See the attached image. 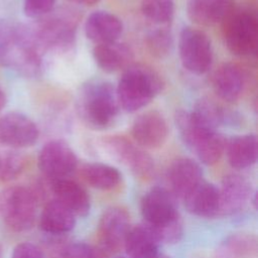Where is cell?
I'll return each mask as SVG.
<instances>
[{
    "instance_id": "obj_27",
    "label": "cell",
    "mask_w": 258,
    "mask_h": 258,
    "mask_svg": "<svg viewBox=\"0 0 258 258\" xmlns=\"http://www.w3.org/2000/svg\"><path fill=\"white\" fill-rule=\"evenodd\" d=\"M257 252V239L253 234L236 233L228 236L216 248L213 258H250Z\"/></svg>"
},
{
    "instance_id": "obj_30",
    "label": "cell",
    "mask_w": 258,
    "mask_h": 258,
    "mask_svg": "<svg viewBox=\"0 0 258 258\" xmlns=\"http://www.w3.org/2000/svg\"><path fill=\"white\" fill-rule=\"evenodd\" d=\"M141 11L144 17L156 26H167L174 13L173 0H142Z\"/></svg>"
},
{
    "instance_id": "obj_13",
    "label": "cell",
    "mask_w": 258,
    "mask_h": 258,
    "mask_svg": "<svg viewBox=\"0 0 258 258\" xmlns=\"http://www.w3.org/2000/svg\"><path fill=\"white\" fill-rule=\"evenodd\" d=\"M140 209L145 224L152 227L164 225L179 217L175 197L161 186H154L143 196Z\"/></svg>"
},
{
    "instance_id": "obj_36",
    "label": "cell",
    "mask_w": 258,
    "mask_h": 258,
    "mask_svg": "<svg viewBox=\"0 0 258 258\" xmlns=\"http://www.w3.org/2000/svg\"><path fill=\"white\" fill-rule=\"evenodd\" d=\"M69 2L80 4L83 6H94L97 3H99L101 0H68Z\"/></svg>"
},
{
    "instance_id": "obj_39",
    "label": "cell",
    "mask_w": 258,
    "mask_h": 258,
    "mask_svg": "<svg viewBox=\"0 0 258 258\" xmlns=\"http://www.w3.org/2000/svg\"><path fill=\"white\" fill-rule=\"evenodd\" d=\"M123 258H128V257H123Z\"/></svg>"
},
{
    "instance_id": "obj_32",
    "label": "cell",
    "mask_w": 258,
    "mask_h": 258,
    "mask_svg": "<svg viewBox=\"0 0 258 258\" xmlns=\"http://www.w3.org/2000/svg\"><path fill=\"white\" fill-rule=\"evenodd\" d=\"M148 227L151 229L159 244H175L179 242L183 235V225L180 216L164 225Z\"/></svg>"
},
{
    "instance_id": "obj_24",
    "label": "cell",
    "mask_w": 258,
    "mask_h": 258,
    "mask_svg": "<svg viewBox=\"0 0 258 258\" xmlns=\"http://www.w3.org/2000/svg\"><path fill=\"white\" fill-rule=\"evenodd\" d=\"M225 152L229 164L238 170L254 165L258 156V141L255 134H243L226 141Z\"/></svg>"
},
{
    "instance_id": "obj_25",
    "label": "cell",
    "mask_w": 258,
    "mask_h": 258,
    "mask_svg": "<svg viewBox=\"0 0 258 258\" xmlns=\"http://www.w3.org/2000/svg\"><path fill=\"white\" fill-rule=\"evenodd\" d=\"M93 57L97 66L106 73H114L127 68L133 58V51L125 43L114 41L96 44Z\"/></svg>"
},
{
    "instance_id": "obj_6",
    "label": "cell",
    "mask_w": 258,
    "mask_h": 258,
    "mask_svg": "<svg viewBox=\"0 0 258 258\" xmlns=\"http://www.w3.org/2000/svg\"><path fill=\"white\" fill-rule=\"evenodd\" d=\"M79 18L78 13L72 9L52 10L47 15L36 19L31 29L43 51L66 49L75 42Z\"/></svg>"
},
{
    "instance_id": "obj_35",
    "label": "cell",
    "mask_w": 258,
    "mask_h": 258,
    "mask_svg": "<svg viewBox=\"0 0 258 258\" xmlns=\"http://www.w3.org/2000/svg\"><path fill=\"white\" fill-rule=\"evenodd\" d=\"M10 258H46V256L35 244L23 242L14 247Z\"/></svg>"
},
{
    "instance_id": "obj_1",
    "label": "cell",
    "mask_w": 258,
    "mask_h": 258,
    "mask_svg": "<svg viewBox=\"0 0 258 258\" xmlns=\"http://www.w3.org/2000/svg\"><path fill=\"white\" fill-rule=\"evenodd\" d=\"M43 52L31 26L0 21L2 67L25 78H36L42 72Z\"/></svg>"
},
{
    "instance_id": "obj_18",
    "label": "cell",
    "mask_w": 258,
    "mask_h": 258,
    "mask_svg": "<svg viewBox=\"0 0 258 258\" xmlns=\"http://www.w3.org/2000/svg\"><path fill=\"white\" fill-rule=\"evenodd\" d=\"M122 32L123 23L121 19L109 11H94L85 22L86 36L95 44L117 41Z\"/></svg>"
},
{
    "instance_id": "obj_15",
    "label": "cell",
    "mask_w": 258,
    "mask_h": 258,
    "mask_svg": "<svg viewBox=\"0 0 258 258\" xmlns=\"http://www.w3.org/2000/svg\"><path fill=\"white\" fill-rule=\"evenodd\" d=\"M220 195V215L232 216L244 209L249 201H252V186L250 181L238 173H230L224 176Z\"/></svg>"
},
{
    "instance_id": "obj_31",
    "label": "cell",
    "mask_w": 258,
    "mask_h": 258,
    "mask_svg": "<svg viewBox=\"0 0 258 258\" xmlns=\"http://www.w3.org/2000/svg\"><path fill=\"white\" fill-rule=\"evenodd\" d=\"M149 52L157 57H166L172 48V35L167 26H156L150 29L145 37Z\"/></svg>"
},
{
    "instance_id": "obj_21",
    "label": "cell",
    "mask_w": 258,
    "mask_h": 258,
    "mask_svg": "<svg viewBox=\"0 0 258 258\" xmlns=\"http://www.w3.org/2000/svg\"><path fill=\"white\" fill-rule=\"evenodd\" d=\"M234 8V0H187L186 2L188 18L203 26L223 23Z\"/></svg>"
},
{
    "instance_id": "obj_8",
    "label": "cell",
    "mask_w": 258,
    "mask_h": 258,
    "mask_svg": "<svg viewBox=\"0 0 258 258\" xmlns=\"http://www.w3.org/2000/svg\"><path fill=\"white\" fill-rule=\"evenodd\" d=\"M178 52L181 64L191 74L204 75L213 63L212 42L203 30L186 26L180 31Z\"/></svg>"
},
{
    "instance_id": "obj_4",
    "label": "cell",
    "mask_w": 258,
    "mask_h": 258,
    "mask_svg": "<svg viewBox=\"0 0 258 258\" xmlns=\"http://www.w3.org/2000/svg\"><path fill=\"white\" fill-rule=\"evenodd\" d=\"M174 121L182 141L206 165L216 164L225 152L226 138L218 130H211L200 125L190 112L178 110Z\"/></svg>"
},
{
    "instance_id": "obj_12",
    "label": "cell",
    "mask_w": 258,
    "mask_h": 258,
    "mask_svg": "<svg viewBox=\"0 0 258 258\" xmlns=\"http://www.w3.org/2000/svg\"><path fill=\"white\" fill-rule=\"evenodd\" d=\"M39 138L35 122L20 112H8L0 116V145L21 149L34 145Z\"/></svg>"
},
{
    "instance_id": "obj_17",
    "label": "cell",
    "mask_w": 258,
    "mask_h": 258,
    "mask_svg": "<svg viewBox=\"0 0 258 258\" xmlns=\"http://www.w3.org/2000/svg\"><path fill=\"white\" fill-rule=\"evenodd\" d=\"M212 87L217 97L227 103L236 102L245 88V75L234 62L222 63L214 73Z\"/></svg>"
},
{
    "instance_id": "obj_3",
    "label": "cell",
    "mask_w": 258,
    "mask_h": 258,
    "mask_svg": "<svg viewBox=\"0 0 258 258\" xmlns=\"http://www.w3.org/2000/svg\"><path fill=\"white\" fill-rule=\"evenodd\" d=\"M163 86L162 78L154 69L143 63H130L115 87L120 109L137 112L160 94Z\"/></svg>"
},
{
    "instance_id": "obj_26",
    "label": "cell",
    "mask_w": 258,
    "mask_h": 258,
    "mask_svg": "<svg viewBox=\"0 0 258 258\" xmlns=\"http://www.w3.org/2000/svg\"><path fill=\"white\" fill-rule=\"evenodd\" d=\"M158 246L159 242L146 224L131 227L123 245L128 258H158Z\"/></svg>"
},
{
    "instance_id": "obj_14",
    "label": "cell",
    "mask_w": 258,
    "mask_h": 258,
    "mask_svg": "<svg viewBox=\"0 0 258 258\" xmlns=\"http://www.w3.org/2000/svg\"><path fill=\"white\" fill-rule=\"evenodd\" d=\"M131 135L141 148H158L167 139V122L158 111L150 110L143 112L134 120L131 127Z\"/></svg>"
},
{
    "instance_id": "obj_23",
    "label": "cell",
    "mask_w": 258,
    "mask_h": 258,
    "mask_svg": "<svg viewBox=\"0 0 258 258\" xmlns=\"http://www.w3.org/2000/svg\"><path fill=\"white\" fill-rule=\"evenodd\" d=\"M39 228L49 235H63L76 226V216L56 199L47 202L39 216Z\"/></svg>"
},
{
    "instance_id": "obj_2",
    "label": "cell",
    "mask_w": 258,
    "mask_h": 258,
    "mask_svg": "<svg viewBox=\"0 0 258 258\" xmlns=\"http://www.w3.org/2000/svg\"><path fill=\"white\" fill-rule=\"evenodd\" d=\"M76 110L90 129L102 131L110 128L120 111L115 87L108 81H88L78 92Z\"/></svg>"
},
{
    "instance_id": "obj_33",
    "label": "cell",
    "mask_w": 258,
    "mask_h": 258,
    "mask_svg": "<svg viewBox=\"0 0 258 258\" xmlns=\"http://www.w3.org/2000/svg\"><path fill=\"white\" fill-rule=\"evenodd\" d=\"M24 14L32 19H39L54 9L55 0H22Z\"/></svg>"
},
{
    "instance_id": "obj_5",
    "label": "cell",
    "mask_w": 258,
    "mask_h": 258,
    "mask_svg": "<svg viewBox=\"0 0 258 258\" xmlns=\"http://www.w3.org/2000/svg\"><path fill=\"white\" fill-rule=\"evenodd\" d=\"M38 196L24 185L6 187L0 192V218L14 232L30 230L36 221Z\"/></svg>"
},
{
    "instance_id": "obj_34",
    "label": "cell",
    "mask_w": 258,
    "mask_h": 258,
    "mask_svg": "<svg viewBox=\"0 0 258 258\" xmlns=\"http://www.w3.org/2000/svg\"><path fill=\"white\" fill-rule=\"evenodd\" d=\"M57 258H99L95 249L86 243H73L66 246Z\"/></svg>"
},
{
    "instance_id": "obj_16",
    "label": "cell",
    "mask_w": 258,
    "mask_h": 258,
    "mask_svg": "<svg viewBox=\"0 0 258 258\" xmlns=\"http://www.w3.org/2000/svg\"><path fill=\"white\" fill-rule=\"evenodd\" d=\"M203 179V171L200 164L188 157L176 158L171 162L167 170L169 191L175 198L181 200Z\"/></svg>"
},
{
    "instance_id": "obj_9",
    "label": "cell",
    "mask_w": 258,
    "mask_h": 258,
    "mask_svg": "<svg viewBox=\"0 0 258 258\" xmlns=\"http://www.w3.org/2000/svg\"><path fill=\"white\" fill-rule=\"evenodd\" d=\"M101 143L110 156L127 166L136 176L148 178L152 175L154 161L151 156L125 136H106L102 138Z\"/></svg>"
},
{
    "instance_id": "obj_19",
    "label": "cell",
    "mask_w": 258,
    "mask_h": 258,
    "mask_svg": "<svg viewBox=\"0 0 258 258\" xmlns=\"http://www.w3.org/2000/svg\"><path fill=\"white\" fill-rule=\"evenodd\" d=\"M188 213L201 218H214L220 215L219 187L202 180L183 199Z\"/></svg>"
},
{
    "instance_id": "obj_28",
    "label": "cell",
    "mask_w": 258,
    "mask_h": 258,
    "mask_svg": "<svg viewBox=\"0 0 258 258\" xmlns=\"http://www.w3.org/2000/svg\"><path fill=\"white\" fill-rule=\"evenodd\" d=\"M81 174L90 186L101 190L115 188L122 178L120 171L116 167L102 162L85 164L81 169Z\"/></svg>"
},
{
    "instance_id": "obj_7",
    "label": "cell",
    "mask_w": 258,
    "mask_h": 258,
    "mask_svg": "<svg viewBox=\"0 0 258 258\" xmlns=\"http://www.w3.org/2000/svg\"><path fill=\"white\" fill-rule=\"evenodd\" d=\"M223 36L228 49L238 56L255 55L258 46V20L250 8H234L223 21Z\"/></svg>"
},
{
    "instance_id": "obj_10",
    "label": "cell",
    "mask_w": 258,
    "mask_h": 258,
    "mask_svg": "<svg viewBox=\"0 0 258 258\" xmlns=\"http://www.w3.org/2000/svg\"><path fill=\"white\" fill-rule=\"evenodd\" d=\"M37 165L48 180L69 177L78 167V157L73 148L63 140H50L40 149Z\"/></svg>"
},
{
    "instance_id": "obj_20",
    "label": "cell",
    "mask_w": 258,
    "mask_h": 258,
    "mask_svg": "<svg viewBox=\"0 0 258 258\" xmlns=\"http://www.w3.org/2000/svg\"><path fill=\"white\" fill-rule=\"evenodd\" d=\"M48 182L54 199L66 206L76 217H86L90 213V196L79 182L69 177Z\"/></svg>"
},
{
    "instance_id": "obj_38",
    "label": "cell",
    "mask_w": 258,
    "mask_h": 258,
    "mask_svg": "<svg viewBox=\"0 0 258 258\" xmlns=\"http://www.w3.org/2000/svg\"><path fill=\"white\" fill-rule=\"evenodd\" d=\"M0 258H3V248L1 246V244H0Z\"/></svg>"
},
{
    "instance_id": "obj_29",
    "label": "cell",
    "mask_w": 258,
    "mask_h": 258,
    "mask_svg": "<svg viewBox=\"0 0 258 258\" xmlns=\"http://www.w3.org/2000/svg\"><path fill=\"white\" fill-rule=\"evenodd\" d=\"M25 165L26 158L18 149L0 148V181L14 180L23 172Z\"/></svg>"
},
{
    "instance_id": "obj_37",
    "label": "cell",
    "mask_w": 258,
    "mask_h": 258,
    "mask_svg": "<svg viewBox=\"0 0 258 258\" xmlns=\"http://www.w3.org/2000/svg\"><path fill=\"white\" fill-rule=\"evenodd\" d=\"M7 103V97H6V94L4 92V90L0 87V111L5 107Z\"/></svg>"
},
{
    "instance_id": "obj_22",
    "label": "cell",
    "mask_w": 258,
    "mask_h": 258,
    "mask_svg": "<svg viewBox=\"0 0 258 258\" xmlns=\"http://www.w3.org/2000/svg\"><path fill=\"white\" fill-rule=\"evenodd\" d=\"M190 114L200 125L211 130H218L222 125L234 126L239 122L240 118L237 113L227 110L208 97L198 100Z\"/></svg>"
},
{
    "instance_id": "obj_11",
    "label": "cell",
    "mask_w": 258,
    "mask_h": 258,
    "mask_svg": "<svg viewBox=\"0 0 258 258\" xmlns=\"http://www.w3.org/2000/svg\"><path fill=\"white\" fill-rule=\"evenodd\" d=\"M130 228V217L126 210L120 207L107 209L100 218L97 230L101 253L110 255L118 252Z\"/></svg>"
}]
</instances>
